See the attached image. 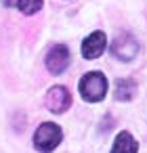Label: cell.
Masks as SVG:
<instances>
[{"mask_svg": "<svg viewBox=\"0 0 147 153\" xmlns=\"http://www.w3.org/2000/svg\"><path fill=\"white\" fill-rule=\"evenodd\" d=\"M78 88H80V94H82L84 101L97 103V101H101V99L105 97V92H107V78H105L101 71H88L86 76H82Z\"/></svg>", "mask_w": 147, "mask_h": 153, "instance_id": "1", "label": "cell"}, {"mask_svg": "<svg viewBox=\"0 0 147 153\" xmlns=\"http://www.w3.org/2000/svg\"><path fill=\"white\" fill-rule=\"evenodd\" d=\"M61 138H63V130L57 124L49 122V124H42L36 130V134H34V147L38 151H42V153H49V151H53L61 143Z\"/></svg>", "mask_w": 147, "mask_h": 153, "instance_id": "2", "label": "cell"}, {"mask_svg": "<svg viewBox=\"0 0 147 153\" xmlns=\"http://www.w3.org/2000/svg\"><path fill=\"white\" fill-rule=\"evenodd\" d=\"M44 105H46V109L51 111V113H63V111H67L69 109V105H72V94H69V90L65 88V86H53L49 92H46V97H44Z\"/></svg>", "mask_w": 147, "mask_h": 153, "instance_id": "3", "label": "cell"}, {"mask_svg": "<svg viewBox=\"0 0 147 153\" xmlns=\"http://www.w3.org/2000/svg\"><path fill=\"white\" fill-rule=\"evenodd\" d=\"M111 55L120 61H132L139 55V42L130 34H120L111 42Z\"/></svg>", "mask_w": 147, "mask_h": 153, "instance_id": "4", "label": "cell"}, {"mask_svg": "<svg viewBox=\"0 0 147 153\" xmlns=\"http://www.w3.org/2000/svg\"><path fill=\"white\" fill-rule=\"evenodd\" d=\"M69 65V51L63 44H55L49 53H46V69L53 76H59L67 69Z\"/></svg>", "mask_w": 147, "mask_h": 153, "instance_id": "5", "label": "cell"}, {"mask_svg": "<svg viewBox=\"0 0 147 153\" xmlns=\"http://www.w3.org/2000/svg\"><path fill=\"white\" fill-rule=\"evenodd\" d=\"M105 44H107L105 34H103V32H93V34L82 42V57L88 59V61L101 57L103 51H105Z\"/></svg>", "mask_w": 147, "mask_h": 153, "instance_id": "6", "label": "cell"}, {"mask_svg": "<svg viewBox=\"0 0 147 153\" xmlns=\"http://www.w3.org/2000/svg\"><path fill=\"white\" fill-rule=\"evenodd\" d=\"M139 151V143L132 138L130 132H120L116 136V143L111 147V153H137Z\"/></svg>", "mask_w": 147, "mask_h": 153, "instance_id": "7", "label": "cell"}, {"mask_svg": "<svg viewBox=\"0 0 147 153\" xmlns=\"http://www.w3.org/2000/svg\"><path fill=\"white\" fill-rule=\"evenodd\" d=\"M137 92V82L130 78H120L116 82V99L118 101H130Z\"/></svg>", "mask_w": 147, "mask_h": 153, "instance_id": "8", "label": "cell"}, {"mask_svg": "<svg viewBox=\"0 0 147 153\" xmlns=\"http://www.w3.org/2000/svg\"><path fill=\"white\" fill-rule=\"evenodd\" d=\"M17 7L21 9V13L32 15V13H38L42 9V0H17Z\"/></svg>", "mask_w": 147, "mask_h": 153, "instance_id": "9", "label": "cell"}]
</instances>
